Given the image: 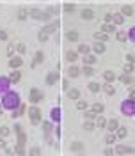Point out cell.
<instances>
[{
    "instance_id": "cell-58",
    "label": "cell",
    "mask_w": 135,
    "mask_h": 156,
    "mask_svg": "<svg viewBox=\"0 0 135 156\" xmlns=\"http://www.w3.org/2000/svg\"><path fill=\"white\" fill-rule=\"evenodd\" d=\"M112 154H114V151H112L110 147H109V149H105V156H112Z\"/></svg>"
},
{
    "instance_id": "cell-7",
    "label": "cell",
    "mask_w": 135,
    "mask_h": 156,
    "mask_svg": "<svg viewBox=\"0 0 135 156\" xmlns=\"http://www.w3.org/2000/svg\"><path fill=\"white\" fill-rule=\"evenodd\" d=\"M119 80L123 82L124 85H130V84H133V78H132V73H123V75L119 76Z\"/></svg>"
},
{
    "instance_id": "cell-27",
    "label": "cell",
    "mask_w": 135,
    "mask_h": 156,
    "mask_svg": "<svg viewBox=\"0 0 135 156\" xmlns=\"http://www.w3.org/2000/svg\"><path fill=\"white\" fill-rule=\"evenodd\" d=\"M84 115H85V119H87V121H92V119H96L98 113H96L94 110H87V112L84 113Z\"/></svg>"
},
{
    "instance_id": "cell-13",
    "label": "cell",
    "mask_w": 135,
    "mask_h": 156,
    "mask_svg": "<svg viewBox=\"0 0 135 156\" xmlns=\"http://www.w3.org/2000/svg\"><path fill=\"white\" fill-rule=\"evenodd\" d=\"M82 18L84 20H92L94 18V11H92V9H84V11H82Z\"/></svg>"
},
{
    "instance_id": "cell-49",
    "label": "cell",
    "mask_w": 135,
    "mask_h": 156,
    "mask_svg": "<svg viewBox=\"0 0 135 156\" xmlns=\"http://www.w3.org/2000/svg\"><path fill=\"white\" fill-rule=\"evenodd\" d=\"M30 154L37 156V154H41V149H39V147H32V149H30Z\"/></svg>"
},
{
    "instance_id": "cell-12",
    "label": "cell",
    "mask_w": 135,
    "mask_h": 156,
    "mask_svg": "<svg viewBox=\"0 0 135 156\" xmlns=\"http://www.w3.org/2000/svg\"><path fill=\"white\" fill-rule=\"evenodd\" d=\"M57 27H59V22H54V23H50V25H46V27H45L43 30H45V32H46V34L50 36L52 32H55V28H57Z\"/></svg>"
},
{
    "instance_id": "cell-36",
    "label": "cell",
    "mask_w": 135,
    "mask_h": 156,
    "mask_svg": "<svg viewBox=\"0 0 135 156\" xmlns=\"http://www.w3.org/2000/svg\"><path fill=\"white\" fill-rule=\"evenodd\" d=\"M103 76H105V80H107V82H112L114 78H116V75H114L112 71H105V75H103Z\"/></svg>"
},
{
    "instance_id": "cell-55",
    "label": "cell",
    "mask_w": 135,
    "mask_h": 156,
    "mask_svg": "<svg viewBox=\"0 0 135 156\" xmlns=\"http://www.w3.org/2000/svg\"><path fill=\"white\" fill-rule=\"evenodd\" d=\"M126 60L133 64V62H135V55H126Z\"/></svg>"
},
{
    "instance_id": "cell-25",
    "label": "cell",
    "mask_w": 135,
    "mask_h": 156,
    "mask_svg": "<svg viewBox=\"0 0 135 156\" xmlns=\"http://www.w3.org/2000/svg\"><path fill=\"white\" fill-rule=\"evenodd\" d=\"M100 89H101V85L98 84V82H91V84H89V90L91 92H98Z\"/></svg>"
},
{
    "instance_id": "cell-10",
    "label": "cell",
    "mask_w": 135,
    "mask_h": 156,
    "mask_svg": "<svg viewBox=\"0 0 135 156\" xmlns=\"http://www.w3.org/2000/svg\"><path fill=\"white\" fill-rule=\"evenodd\" d=\"M119 128V122H117V119H110L109 122H107V130L109 131H116Z\"/></svg>"
},
{
    "instance_id": "cell-44",
    "label": "cell",
    "mask_w": 135,
    "mask_h": 156,
    "mask_svg": "<svg viewBox=\"0 0 135 156\" xmlns=\"http://www.w3.org/2000/svg\"><path fill=\"white\" fill-rule=\"evenodd\" d=\"M77 108H78V110H85V108H87V103H85V101H78V103H77Z\"/></svg>"
},
{
    "instance_id": "cell-59",
    "label": "cell",
    "mask_w": 135,
    "mask_h": 156,
    "mask_svg": "<svg viewBox=\"0 0 135 156\" xmlns=\"http://www.w3.org/2000/svg\"><path fill=\"white\" fill-rule=\"evenodd\" d=\"M105 22H107V23L112 22V14H105Z\"/></svg>"
},
{
    "instance_id": "cell-24",
    "label": "cell",
    "mask_w": 135,
    "mask_h": 156,
    "mask_svg": "<svg viewBox=\"0 0 135 156\" xmlns=\"http://www.w3.org/2000/svg\"><path fill=\"white\" fill-rule=\"evenodd\" d=\"M20 76H22V73H20V71H11V75H9V80H11V82H18Z\"/></svg>"
},
{
    "instance_id": "cell-48",
    "label": "cell",
    "mask_w": 135,
    "mask_h": 156,
    "mask_svg": "<svg viewBox=\"0 0 135 156\" xmlns=\"http://www.w3.org/2000/svg\"><path fill=\"white\" fill-rule=\"evenodd\" d=\"M132 71H133V64H132V62H128V64L124 66V73H132Z\"/></svg>"
},
{
    "instance_id": "cell-39",
    "label": "cell",
    "mask_w": 135,
    "mask_h": 156,
    "mask_svg": "<svg viewBox=\"0 0 135 156\" xmlns=\"http://www.w3.org/2000/svg\"><path fill=\"white\" fill-rule=\"evenodd\" d=\"M9 133H11V130H9L7 126H0V135H2V137H7Z\"/></svg>"
},
{
    "instance_id": "cell-35",
    "label": "cell",
    "mask_w": 135,
    "mask_h": 156,
    "mask_svg": "<svg viewBox=\"0 0 135 156\" xmlns=\"http://www.w3.org/2000/svg\"><path fill=\"white\" fill-rule=\"evenodd\" d=\"M37 39H39V41H43V43H45V41L48 39V34L45 32V30H39V34H37Z\"/></svg>"
},
{
    "instance_id": "cell-2",
    "label": "cell",
    "mask_w": 135,
    "mask_h": 156,
    "mask_svg": "<svg viewBox=\"0 0 135 156\" xmlns=\"http://www.w3.org/2000/svg\"><path fill=\"white\" fill-rule=\"evenodd\" d=\"M121 112L124 115H133L135 113V101L133 99H126L121 103Z\"/></svg>"
},
{
    "instance_id": "cell-8",
    "label": "cell",
    "mask_w": 135,
    "mask_h": 156,
    "mask_svg": "<svg viewBox=\"0 0 135 156\" xmlns=\"http://www.w3.org/2000/svg\"><path fill=\"white\" fill-rule=\"evenodd\" d=\"M9 84H11V80H9V78H5V76L0 78V92H7Z\"/></svg>"
},
{
    "instance_id": "cell-54",
    "label": "cell",
    "mask_w": 135,
    "mask_h": 156,
    "mask_svg": "<svg viewBox=\"0 0 135 156\" xmlns=\"http://www.w3.org/2000/svg\"><path fill=\"white\" fill-rule=\"evenodd\" d=\"M0 39H2V41H5V39H7V34L4 32L2 28H0Z\"/></svg>"
},
{
    "instance_id": "cell-23",
    "label": "cell",
    "mask_w": 135,
    "mask_h": 156,
    "mask_svg": "<svg viewBox=\"0 0 135 156\" xmlns=\"http://www.w3.org/2000/svg\"><path fill=\"white\" fill-rule=\"evenodd\" d=\"M112 22L116 23V25H121L124 22V16L123 14H112Z\"/></svg>"
},
{
    "instance_id": "cell-56",
    "label": "cell",
    "mask_w": 135,
    "mask_h": 156,
    "mask_svg": "<svg viewBox=\"0 0 135 156\" xmlns=\"http://www.w3.org/2000/svg\"><path fill=\"white\" fill-rule=\"evenodd\" d=\"M62 89H64V90H69V84H68V80H64V84H62Z\"/></svg>"
},
{
    "instance_id": "cell-53",
    "label": "cell",
    "mask_w": 135,
    "mask_h": 156,
    "mask_svg": "<svg viewBox=\"0 0 135 156\" xmlns=\"http://www.w3.org/2000/svg\"><path fill=\"white\" fill-rule=\"evenodd\" d=\"M128 37L135 41V27H132V30H130V36H128Z\"/></svg>"
},
{
    "instance_id": "cell-34",
    "label": "cell",
    "mask_w": 135,
    "mask_h": 156,
    "mask_svg": "<svg viewBox=\"0 0 135 156\" xmlns=\"http://www.w3.org/2000/svg\"><path fill=\"white\" fill-rule=\"evenodd\" d=\"M105 142H107V144H109V145H110V144H112V142H116V135H114V133H112V131H110V133H109V135H107V137H105Z\"/></svg>"
},
{
    "instance_id": "cell-9",
    "label": "cell",
    "mask_w": 135,
    "mask_h": 156,
    "mask_svg": "<svg viewBox=\"0 0 135 156\" xmlns=\"http://www.w3.org/2000/svg\"><path fill=\"white\" fill-rule=\"evenodd\" d=\"M66 39L71 41V43H77L78 41V32L77 30H69V32H66Z\"/></svg>"
},
{
    "instance_id": "cell-61",
    "label": "cell",
    "mask_w": 135,
    "mask_h": 156,
    "mask_svg": "<svg viewBox=\"0 0 135 156\" xmlns=\"http://www.w3.org/2000/svg\"><path fill=\"white\" fill-rule=\"evenodd\" d=\"M0 147H4V149H5V140H4V138H0Z\"/></svg>"
},
{
    "instance_id": "cell-14",
    "label": "cell",
    "mask_w": 135,
    "mask_h": 156,
    "mask_svg": "<svg viewBox=\"0 0 135 156\" xmlns=\"http://www.w3.org/2000/svg\"><path fill=\"white\" fill-rule=\"evenodd\" d=\"M92 50H94V53H103L107 48H105L103 43H94V45H92Z\"/></svg>"
},
{
    "instance_id": "cell-50",
    "label": "cell",
    "mask_w": 135,
    "mask_h": 156,
    "mask_svg": "<svg viewBox=\"0 0 135 156\" xmlns=\"http://www.w3.org/2000/svg\"><path fill=\"white\" fill-rule=\"evenodd\" d=\"M13 53H14V46H13V45H9V46H7V55H9V57H13Z\"/></svg>"
},
{
    "instance_id": "cell-1",
    "label": "cell",
    "mask_w": 135,
    "mask_h": 156,
    "mask_svg": "<svg viewBox=\"0 0 135 156\" xmlns=\"http://www.w3.org/2000/svg\"><path fill=\"white\" fill-rule=\"evenodd\" d=\"M20 96L16 94V92H5L4 94V98H2V107L4 108H7V110H14V108H18L20 107Z\"/></svg>"
},
{
    "instance_id": "cell-38",
    "label": "cell",
    "mask_w": 135,
    "mask_h": 156,
    "mask_svg": "<svg viewBox=\"0 0 135 156\" xmlns=\"http://www.w3.org/2000/svg\"><path fill=\"white\" fill-rule=\"evenodd\" d=\"M14 153H16V154H25V147H23L22 144H18L16 147H14Z\"/></svg>"
},
{
    "instance_id": "cell-30",
    "label": "cell",
    "mask_w": 135,
    "mask_h": 156,
    "mask_svg": "<svg viewBox=\"0 0 135 156\" xmlns=\"http://www.w3.org/2000/svg\"><path fill=\"white\" fill-rule=\"evenodd\" d=\"M116 131H117V137H119V138H124V137L128 135V130H126V128H117Z\"/></svg>"
},
{
    "instance_id": "cell-28",
    "label": "cell",
    "mask_w": 135,
    "mask_h": 156,
    "mask_svg": "<svg viewBox=\"0 0 135 156\" xmlns=\"http://www.w3.org/2000/svg\"><path fill=\"white\" fill-rule=\"evenodd\" d=\"M25 142H27V137H25V133H23V130H22V131H18V144H22V145H25Z\"/></svg>"
},
{
    "instance_id": "cell-52",
    "label": "cell",
    "mask_w": 135,
    "mask_h": 156,
    "mask_svg": "<svg viewBox=\"0 0 135 156\" xmlns=\"http://www.w3.org/2000/svg\"><path fill=\"white\" fill-rule=\"evenodd\" d=\"M16 50L20 51V53H25V51H27V48H25V45H18V46H16Z\"/></svg>"
},
{
    "instance_id": "cell-20",
    "label": "cell",
    "mask_w": 135,
    "mask_h": 156,
    "mask_svg": "<svg viewBox=\"0 0 135 156\" xmlns=\"http://www.w3.org/2000/svg\"><path fill=\"white\" fill-rule=\"evenodd\" d=\"M84 62H85L87 66H92V64L96 62V57H94V55H89V53H85V57H84Z\"/></svg>"
},
{
    "instance_id": "cell-5",
    "label": "cell",
    "mask_w": 135,
    "mask_h": 156,
    "mask_svg": "<svg viewBox=\"0 0 135 156\" xmlns=\"http://www.w3.org/2000/svg\"><path fill=\"white\" fill-rule=\"evenodd\" d=\"M23 64V59L22 57H11V59H9V68H20V66H22Z\"/></svg>"
},
{
    "instance_id": "cell-29",
    "label": "cell",
    "mask_w": 135,
    "mask_h": 156,
    "mask_svg": "<svg viewBox=\"0 0 135 156\" xmlns=\"http://www.w3.org/2000/svg\"><path fill=\"white\" fill-rule=\"evenodd\" d=\"M66 59H68L69 62H75L78 57H77V53H75V51H66Z\"/></svg>"
},
{
    "instance_id": "cell-47",
    "label": "cell",
    "mask_w": 135,
    "mask_h": 156,
    "mask_svg": "<svg viewBox=\"0 0 135 156\" xmlns=\"http://www.w3.org/2000/svg\"><path fill=\"white\" fill-rule=\"evenodd\" d=\"M30 14H32V18H34V20H39V18H41V11H37V9H34V11L30 13Z\"/></svg>"
},
{
    "instance_id": "cell-16",
    "label": "cell",
    "mask_w": 135,
    "mask_h": 156,
    "mask_svg": "<svg viewBox=\"0 0 135 156\" xmlns=\"http://www.w3.org/2000/svg\"><path fill=\"white\" fill-rule=\"evenodd\" d=\"M68 75H69L71 78H77V76L80 75V69H78L77 66H71V68L68 69Z\"/></svg>"
},
{
    "instance_id": "cell-15",
    "label": "cell",
    "mask_w": 135,
    "mask_h": 156,
    "mask_svg": "<svg viewBox=\"0 0 135 156\" xmlns=\"http://www.w3.org/2000/svg\"><path fill=\"white\" fill-rule=\"evenodd\" d=\"M101 32H105V34H112V32H116V27L105 23V25H101Z\"/></svg>"
},
{
    "instance_id": "cell-18",
    "label": "cell",
    "mask_w": 135,
    "mask_h": 156,
    "mask_svg": "<svg viewBox=\"0 0 135 156\" xmlns=\"http://www.w3.org/2000/svg\"><path fill=\"white\" fill-rule=\"evenodd\" d=\"M68 96H69L71 99H78V98H80V90H78V89H69V90H68Z\"/></svg>"
},
{
    "instance_id": "cell-17",
    "label": "cell",
    "mask_w": 135,
    "mask_h": 156,
    "mask_svg": "<svg viewBox=\"0 0 135 156\" xmlns=\"http://www.w3.org/2000/svg\"><path fill=\"white\" fill-rule=\"evenodd\" d=\"M50 115H52V119H54L55 122H59V121H60V108H59V107H57V108H54Z\"/></svg>"
},
{
    "instance_id": "cell-31",
    "label": "cell",
    "mask_w": 135,
    "mask_h": 156,
    "mask_svg": "<svg viewBox=\"0 0 135 156\" xmlns=\"http://www.w3.org/2000/svg\"><path fill=\"white\" fill-rule=\"evenodd\" d=\"M28 16V11H27V9H20V11H18V20H25Z\"/></svg>"
},
{
    "instance_id": "cell-6",
    "label": "cell",
    "mask_w": 135,
    "mask_h": 156,
    "mask_svg": "<svg viewBox=\"0 0 135 156\" xmlns=\"http://www.w3.org/2000/svg\"><path fill=\"white\" fill-rule=\"evenodd\" d=\"M117 154H132L133 153V147H130V145H117V149H116Z\"/></svg>"
},
{
    "instance_id": "cell-43",
    "label": "cell",
    "mask_w": 135,
    "mask_h": 156,
    "mask_svg": "<svg viewBox=\"0 0 135 156\" xmlns=\"http://www.w3.org/2000/svg\"><path fill=\"white\" fill-rule=\"evenodd\" d=\"M78 51H80V53H84V55H85L87 51H89V46H87V45H80V46H78Z\"/></svg>"
},
{
    "instance_id": "cell-3",
    "label": "cell",
    "mask_w": 135,
    "mask_h": 156,
    "mask_svg": "<svg viewBox=\"0 0 135 156\" xmlns=\"http://www.w3.org/2000/svg\"><path fill=\"white\" fill-rule=\"evenodd\" d=\"M28 115H30V122H32V124H39V121H41V110L37 107L28 108Z\"/></svg>"
},
{
    "instance_id": "cell-40",
    "label": "cell",
    "mask_w": 135,
    "mask_h": 156,
    "mask_svg": "<svg viewBox=\"0 0 135 156\" xmlns=\"http://www.w3.org/2000/svg\"><path fill=\"white\" fill-rule=\"evenodd\" d=\"M50 16H52V13L50 11H46V13H41V22H48V20H50Z\"/></svg>"
},
{
    "instance_id": "cell-60",
    "label": "cell",
    "mask_w": 135,
    "mask_h": 156,
    "mask_svg": "<svg viewBox=\"0 0 135 156\" xmlns=\"http://www.w3.org/2000/svg\"><path fill=\"white\" fill-rule=\"evenodd\" d=\"M130 99H133V101H135V89L130 92Z\"/></svg>"
},
{
    "instance_id": "cell-11",
    "label": "cell",
    "mask_w": 135,
    "mask_h": 156,
    "mask_svg": "<svg viewBox=\"0 0 135 156\" xmlns=\"http://www.w3.org/2000/svg\"><path fill=\"white\" fill-rule=\"evenodd\" d=\"M57 80H59V73H50V75L46 76V84L48 85H54Z\"/></svg>"
},
{
    "instance_id": "cell-45",
    "label": "cell",
    "mask_w": 135,
    "mask_h": 156,
    "mask_svg": "<svg viewBox=\"0 0 135 156\" xmlns=\"http://www.w3.org/2000/svg\"><path fill=\"white\" fill-rule=\"evenodd\" d=\"M92 128H94V124H92V121H87V122L84 124V130H87V131H91Z\"/></svg>"
},
{
    "instance_id": "cell-41",
    "label": "cell",
    "mask_w": 135,
    "mask_h": 156,
    "mask_svg": "<svg viewBox=\"0 0 135 156\" xmlns=\"http://www.w3.org/2000/svg\"><path fill=\"white\" fill-rule=\"evenodd\" d=\"M128 39V34H124V32H117V41H121V43H124V41Z\"/></svg>"
},
{
    "instance_id": "cell-42",
    "label": "cell",
    "mask_w": 135,
    "mask_h": 156,
    "mask_svg": "<svg viewBox=\"0 0 135 156\" xmlns=\"http://www.w3.org/2000/svg\"><path fill=\"white\" fill-rule=\"evenodd\" d=\"M64 11L66 13H73L75 11V4H64Z\"/></svg>"
},
{
    "instance_id": "cell-37",
    "label": "cell",
    "mask_w": 135,
    "mask_h": 156,
    "mask_svg": "<svg viewBox=\"0 0 135 156\" xmlns=\"http://www.w3.org/2000/svg\"><path fill=\"white\" fill-rule=\"evenodd\" d=\"M92 110H94L96 113H101L103 112V105L101 103H94V105H92Z\"/></svg>"
},
{
    "instance_id": "cell-62",
    "label": "cell",
    "mask_w": 135,
    "mask_h": 156,
    "mask_svg": "<svg viewBox=\"0 0 135 156\" xmlns=\"http://www.w3.org/2000/svg\"><path fill=\"white\" fill-rule=\"evenodd\" d=\"M0 113H2V112H0Z\"/></svg>"
},
{
    "instance_id": "cell-57",
    "label": "cell",
    "mask_w": 135,
    "mask_h": 156,
    "mask_svg": "<svg viewBox=\"0 0 135 156\" xmlns=\"http://www.w3.org/2000/svg\"><path fill=\"white\" fill-rule=\"evenodd\" d=\"M46 144H48V145H52V144H54V140H52V137H50L48 133H46Z\"/></svg>"
},
{
    "instance_id": "cell-26",
    "label": "cell",
    "mask_w": 135,
    "mask_h": 156,
    "mask_svg": "<svg viewBox=\"0 0 135 156\" xmlns=\"http://www.w3.org/2000/svg\"><path fill=\"white\" fill-rule=\"evenodd\" d=\"M103 90H105V92H107L109 96H112L114 92H116V89H114V87L110 85V82H109V84H105V85H103Z\"/></svg>"
},
{
    "instance_id": "cell-19",
    "label": "cell",
    "mask_w": 135,
    "mask_h": 156,
    "mask_svg": "<svg viewBox=\"0 0 135 156\" xmlns=\"http://www.w3.org/2000/svg\"><path fill=\"white\" fill-rule=\"evenodd\" d=\"M121 14H123V16H133V9H132V5H123Z\"/></svg>"
},
{
    "instance_id": "cell-46",
    "label": "cell",
    "mask_w": 135,
    "mask_h": 156,
    "mask_svg": "<svg viewBox=\"0 0 135 156\" xmlns=\"http://www.w3.org/2000/svg\"><path fill=\"white\" fill-rule=\"evenodd\" d=\"M105 126H107V121L103 119V117H100L98 119V128H105Z\"/></svg>"
},
{
    "instance_id": "cell-32",
    "label": "cell",
    "mask_w": 135,
    "mask_h": 156,
    "mask_svg": "<svg viewBox=\"0 0 135 156\" xmlns=\"http://www.w3.org/2000/svg\"><path fill=\"white\" fill-rule=\"evenodd\" d=\"M82 71H84V75H85V76H92V75H94V69H92L91 66H85Z\"/></svg>"
},
{
    "instance_id": "cell-22",
    "label": "cell",
    "mask_w": 135,
    "mask_h": 156,
    "mask_svg": "<svg viewBox=\"0 0 135 156\" xmlns=\"http://www.w3.org/2000/svg\"><path fill=\"white\" fill-rule=\"evenodd\" d=\"M94 37H96V41H103V43L109 41V34H105V32H96Z\"/></svg>"
},
{
    "instance_id": "cell-33",
    "label": "cell",
    "mask_w": 135,
    "mask_h": 156,
    "mask_svg": "<svg viewBox=\"0 0 135 156\" xmlns=\"http://www.w3.org/2000/svg\"><path fill=\"white\" fill-rule=\"evenodd\" d=\"M45 60V55L43 53H41V51H37V53H36V60H34V64L32 66H36L37 64V62H39V64H41V62H43Z\"/></svg>"
},
{
    "instance_id": "cell-4",
    "label": "cell",
    "mask_w": 135,
    "mask_h": 156,
    "mask_svg": "<svg viewBox=\"0 0 135 156\" xmlns=\"http://www.w3.org/2000/svg\"><path fill=\"white\" fill-rule=\"evenodd\" d=\"M41 99H43V92H41L39 89H32V90H30V101H32V103H39Z\"/></svg>"
},
{
    "instance_id": "cell-21",
    "label": "cell",
    "mask_w": 135,
    "mask_h": 156,
    "mask_svg": "<svg viewBox=\"0 0 135 156\" xmlns=\"http://www.w3.org/2000/svg\"><path fill=\"white\" fill-rule=\"evenodd\" d=\"M71 151H75V153L84 151V144H82V142H73V144H71Z\"/></svg>"
},
{
    "instance_id": "cell-51",
    "label": "cell",
    "mask_w": 135,
    "mask_h": 156,
    "mask_svg": "<svg viewBox=\"0 0 135 156\" xmlns=\"http://www.w3.org/2000/svg\"><path fill=\"white\" fill-rule=\"evenodd\" d=\"M43 130H45L46 133H50V131H52V124H50V122H45V124H43Z\"/></svg>"
}]
</instances>
